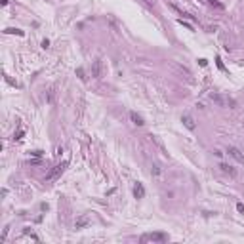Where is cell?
I'll use <instances>...</instances> for the list:
<instances>
[{
  "mask_svg": "<svg viewBox=\"0 0 244 244\" xmlns=\"http://www.w3.org/2000/svg\"><path fill=\"white\" fill-rule=\"evenodd\" d=\"M32 156H42V151H32Z\"/></svg>",
  "mask_w": 244,
  "mask_h": 244,
  "instance_id": "19",
  "label": "cell"
},
{
  "mask_svg": "<svg viewBox=\"0 0 244 244\" xmlns=\"http://www.w3.org/2000/svg\"><path fill=\"white\" fill-rule=\"evenodd\" d=\"M206 2H208L210 6H214V8H219V10H223V4L217 2V0H206Z\"/></svg>",
  "mask_w": 244,
  "mask_h": 244,
  "instance_id": "12",
  "label": "cell"
},
{
  "mask_svg": "<svg viewBox=\"0 0 244 244\" xmlns=\"http://www.w3.org/2000/svg\"><path fill=\"white\" fill-rule=\"evenodd\" d=\"M172 8H174V10H176V11H177V14H179V15H183V17H185V19H194V17H193V15H191V14H187V11L179 10V8H177L176 4H172Z\"/></svg>",
  "mask_w": 244,
  "mask_h": 244,
  "instance_id": "11",
  "label": "cell"
},
{
  "mask_svg": "<svg viewBox=\"0 0 244 244\" xmlns=\"http://www.w3.org/2000/svg\"><path fill=\"white\" fill-rule=\"evenodd\" d=\"M92 76L93 78H103V61H101V57H97L95 61L92 63Z\"/></svg>",
  "mask_w": 244,
  "mask_h": 244,
  "instance_id": "2",
  "label": "cell"
},
{
  "mask_svg": "<svg viewBox=\"0 0 244 244\" xmlns=\"http://www.w3.org/2000/svg\"><path fill=\"white\" fill-rule=\"evenodd\" d=\"M61 153H63V147H55V156H61Z\"/></svg>",
  "mask_w": 244,
  "mask_h": 244,
  "instance_id": "15",
  "label": "cell"
},
{
  "mask_svg": "<svg viewBox=\"0 0 244 244\" xmlns=\"http://www.w3.org/2000/svg\"><path fill=\"white\" fill-rule=\"evenodd\" d=\"M227 153H229V156H233L237 162H244V154L240 153V149H237V147H229V149H227Z\"/></svg>",
  "mask_w": 244,
  "mask_h": 244,
  "instance_id": "6",
  "label": "cell"
},
{
  "mask_svg": "<svg viewBox=\"0 0 244 244\" xmlns=\"http://www.w3.org/2000/svg\"><path fill=\"white\" fill-rule=\"evenodd\" d=\"M237 210H238L240 214H244V204H242V202H238V204H237Z\"/></svg>",
  "mask_w": 244,
  "mask_h": 244,
  "instance_id": "16",
  "label": "cell"
},
{
  "mask_svg": "<svg viewBox=\"0 0 244 244\" xmlns=\"http://www.w3.org/2000/svg\"><path fill=\"white\" fill-rule=\"evenodd\" d=\"M65 168H67V162H61V164L54 166V170H50V172H48L46 179H48V181L55 179V177H57V176H61V174H63V170H65Z\"/></svg>",
  "mask_w": 244,
  "mask_h": 244,
  "instance_id": "4",
  "label": "cell"
},
{
  "mask_svg": "<svg viewBox=\"0 0 244 244\" xmlns=\"http://www.w3.org/2000/svg\"><path fill=\"white\" fill-rule=\"evenodd\" d=\"M210 99L215 101L219 107H235V101H233V99H229V97H223V95H217V93H212V95H210Z\"/></svg>",
  "mask_w": 244,
  "mask_h": 244,
  "instance_id": "3",
  "label": "cell"
},
{
  "mask_svg": "<svg viewBox=\"0 0 244 244\" xmlns=\"http://www.w3.org/2000/svg\"><path fill=\"white\" fill-rule=\"evenodd\" d=\"M48 46H50V40H48V38L42 40V48H48Z\"/></svg>",
  "mask_w": 244,
  "mask_h": 244,
  "instance_id": "17",
  "label": "cell"
},
{
  "mask_svg": "<svg viewBox=\"0 0 244 244\" xmlns=\"http://www.w3.org/2000/svg\"><path fill=\"white\" fill-rule=\"evenodd\" d=\"M217 168L221 170L225 176H229V177H235V176H237V168H235V166H231V164H223V162H221Z\"/></svg>",
  "mask_w": 244,
  "mask_h": 244,
  "instance_id": "5",
  "label": "cell"
},
{
  "mask_svg": "<svg viewBox=\"0 0 244 244\" xmlns=\"http://www.w3.org/2000/svg\"><path fill=\"white\" fill-rule=\"evenodd\" d=\"M76 75H78L80 80H86V76H84V71H82V69H76Z\"/></svg>",
  "mask_w": 244,
  "mask_h": 244,
  "instance_id": "14",
  "label": "cell"
},
{
  "mask_svg": "<svg viewBox=\"0 0 244 244\" xmlns=\"http://www.w3.org/2000/svg\"><path fill=\"white\" fill-rule=\"evenodd\" d=\"M130 118H132V122H133L136 126H143V124H145L143 118H141V116L137 115V113H130Z\"/></svg>",
  "mask_w": 244,
  "mask_h": 244,
  "instance_id": "10",
  "label": "cell"
},
{
  "mask_svg": "<svg viewBox=\"0 0 244 244\" xmlns=\"http://www.w3.org/2000/svg\"><path fill=\"white\" fill-rule=\"evenodd\" d=\"M181 122L185 124V128H189V130H194V120H193V116H189V115H183L181 116Z\"/></svg>",
  "mask_w": 244,
  "mask_h": 244,
  "instance_id": "8",
  "label": "cell"
},
{
  "mask_svg": "<svg viewBox=\"0 0 244 244\" xmlns=\"http://www.w3.org/2000/svg\"><path fill=\"white\" fill-rule=\"evenodd\" d=\"M21 136H23V130H19V132H17V136H15L14 139H21Z\"/></svg>",
  "mask_w": 244,
  "mask_h": 244,
  "instance_id": "18",
  "label": "cell"
},
{
  "mask_svg": "<svg viewBox=\"0 0 244 244\" xmlns=\"http://www.w3.org/2000/svg\"><path fill=\"white\" fill-rule=\"evenodd\" d=\"M133 197L136 198H143L145 197V187L141 185V183H136V185H133Z\"/></svg>",
  "mask_w": 244,
  "mask_h": 244,
  "instance_id": "7",
  "label": "cell"
},
{
  "mask_svg": "<svg viewBox=\"0 0 244 244\" xmlns=\"http://www.w3.org/2000/svg\"><path fill=\"white\" fill-rule=\"evenodd\" d=\"M6 32H10V34H11V32H15V34H19V36H23V34H25V32H23V31H19V29H6Z\"/></svg>",
  "mask_w": 244,
  "mask_h": 244,
  "instance_id": "13",
  "label": "cell"
},
{
  "mask_svg": "<svg viewBox=\"0 0 244 244\" xmlns=\"http://www.w3.org/2000/svg\"><path fill=\"white\" fill-rule=\"evenodd\" d=\"M88 221H90V217H88V215H80V217L75 221V229H82V227H86Z\"/></svg>",
  "mask_w": 244,
  "mask_h": 244,
  "instance_id": "9",
  "label": "cell"
},
{
  "mask_svg": "<svg viewBox=\"0 0 244 244\" xmlns=\"http://www.w3.org/2000/svg\"><path fill=\"white\" fill-rule=\"evenodd\" d=\"M166 240H168L166 233H149L141 237V242H166Z\"/></svg>",
  "mask_w": 244,
  "mask_h": 244,
  "instance_id": "1",
  "label": "cell"
}]
</instances>
